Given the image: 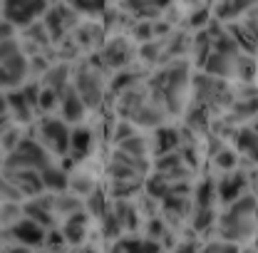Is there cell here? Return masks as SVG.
Listing matches in <instances>:
<instances>
[{
    "label": "cell",
    "instance_id": "obj_8",
    "mask_svg": "<svg viewBox=\"0 0 258 253\" xmlns=\"http://www.w3.org/2000/svg\"><path fill=\"white\" fill-rule=\"evenodd\" d=\"M50 5V0H3V20L13 23L18 30H25L45 18Z\"/></svg>",
    "mask_w": 258,
    "mask_h": 253
},
{
    "label": "cell",
    "instance_id": "obj_12",
    "mask_svg": "<svg viewBox=\"0 0 258 253\" xmlns=\"http://www.w3.org/2000/svg\"><path fill=\"white\" fill-rule=\"evenodd\" d=\"M92 223H95V219H92L87 211H80V214L64 219V221L60 223V231H62L67 246L75 248V246H82V243L92 241V236H90V233H92Z\"/></svg>",
    "mask_w": 258,
    "mask_h": 253
},
{
    "label": "cell",
    "instance_id": "obj_16",
    "mask_svg": "<svg viewBox=\"0 0 258 253\" xmlns=\"http://www.w3.org/2000/svg\"><path fill=\"white\" fill-rule=\"evenodd\" d=\"M174 5V0H119V8L134 20H159Z\"/></svg>",
    "mask_w": 258,
    "mask_h": 253
},
{
    "label": "cell",
    "instance_id": "obj_9",
    "mask_svg": "<svg viewBox=\"0 0 258 253\" xmlns=\"http://www.w3.org/2000/svg\"><path fill=\"white\" fill-rule=\"evenodd\" d=\"M42 23H45V28H47L55 47H57L62 40H67L72 32L77 30V25L82 23V15L77 10H72L67 3H52L50 10L45 13Z\"/></svg>",
    "mask_w": 258,
    "mask_h": 253
},
{
    "label": "cell",
    "instance_id": "obj_19",
    "mask_svg": "<svg viewBox=\"0 0 258 253\" xmlns=\"http://www.w3.org/2000/svg\"><path fill=\"white\" fill-rule=\"evenodd\" d=\"M231 144L241 154V159H246L248 164L258 166V132L256 129H251L248 124L238 126L236 134H233V139H231Z\"/></svg>",
    "mask_w": 258,
    "mask_h": 253
},
{
    "label": "cell",
    "instance_id": "obj_17",
    "mask_svg": "<svg viewBox=\"0 0 258 253\" xmlns=\"http://www.w3.org/2000/svg\"><path fill=\"white\" fill-rule=\"evenodd\" d=\"M3 179H10L18 189L25 194V199H35L40 194H45V184L40 171L32 169H3Z\"/></svg>",
    "mask_w": 258,
    "mask_h": 253
},
{
    "label": "cell",
    "instance_id": "obj_28",
    "mask_svg": "<svg viewBox=\"0 0 258 253\" xmlns=\"http://www.w3.org/2000/svg\"><path fill=\"white\" fill-rule=\"evenodd\" d=\"M35 253H70V251H52V248H37Z\"/></svg>",
    "mask_w": 258,
    "mask_h": 253
},
{
    "label": "cell",
    "instance_id": "obj_4",
    "mask_svg": "<svg viewBox=\"0 0 258 253\" xmlns=\"http://www.w3.org/2000/svg\"><path fill=\"white\" fill-rule=\"evenodd\" d=\"M104 72H117L124 70L129 65H134V60H139V45L129 37V35H109L104 40V45L99 47L92 57Z\"/></svg>",
    "mask_w": 258,
    "mask_h": 253
},
{
    "label": "cell",
    "instance_id": "obj_30",
    "mask_svg": "<svg viewBox=\"0 0 258 253\" xmlns=\"http://www.w3.org/2000/svg\"><path fill=\"white\" fill-rule=\"evenodd\" d=\"M256 223H258V204H256Z\"/></svg>",
    "mask_w": 258,
    "mask_h": 253
},
{
    "label": "cell",
    "instance_id": "obj_24",
    "mask_svg": "<svg viewBox=\"0 0 258 253\" xmlns=\"http://www.w3.org/2000/svg\"><path fill=\"white\" fill-rule=\"evenodd\" d=\"M82 18H102L107 10V0H62Z\"/></svg>",
    "mask_w": 258,
    "mask_h": 253
},
{
    "label": "cell",
    "instance_id": "obj_13",
    "mask_svg": "<svg viewBox=\"0 0 258 253\" xmlns=\"http://www.w3.org/2000/svg\"><path fill=\"white\" fill-rule=\"evenodd\" d=\"M25 216H30L32 221L42 223L47 231L57 228L60 221H57V214H55V196L52 194H40L35 199H28L25 201Z\"/></svg>",
    "mask_w": 258,
    "mask_h": 253
},
{
    "label": "cell",
    "instance_id": "obj_15",
    "mask_svg": "<svg viewBox=\"0 0 258 253\" xmlns=\"http://www.w3.org/2000/svg\"><path fill=\"white\" fill-rule=\"evenodd\" d=\"M149 139H152V154L157 159V157H164V154H171V152L181 149L184 132H181V126L164 124L159 129H154V132H149Z\"/></svg>",
    "mask_w": 258,
    "mask_h": 253
},
{
    "label": "cell",
    "instance_id": "obj_7",
    "mask_svg": "<svg viewBox=\"0 0 258 253\" xmlns=\"http://www.w3.org/2000/svg\"><path fill=\"white\" fill-rule=\"evenodd\" d=\"M216 233L224 241L246 246V243H251L256 238L258 233L256 216H241V214H233V211H226L224 209L219 214V221H216Z\"/></svg>",
    "mask_w": 258,
    "mask_h": 253
},
{
    "label": "cell",
    "instance_id": "obj_23",
    "mask_svg": "<svg viewBox=\"0 0 258 253\" xmlns=\"http://www.w3.org/2000/svg\"><path fill=\"white\" fill-rule=\"evenodd\" d=\"M142 129L134 124L132 119H127V117H117L114 119V124H112V129H109V142L114 144V147H119V144H124L127 139H132L134 134H139Z\"/></svg>",
    "mask_w": 258,
    "mask_h": 253
},
{
    "label": "cell",
    "instance_id": "obj_11",
    "mask_svg": "<svg viewBox=\"0 0 258 253\" xmlns=\"http://www.w3.org/2000/svg\"><path fill=\"white\" fill-rule=\"evenodd\" d=\"M216 176H219V206L221 209L251 191V174H246L243 169H236L231 174H216Z\"/></svg>",
    "mask_w": 258,
    "mask_h": 253
},
{
    "label": "cell",
    "instance_id": "obj_18",
    "mask_svg": "<svg viewBox=\"0 0 258 253\" xmlns=\"http://www.w3.org/2000/svg\"><path fill=\"white\" fill-rule=\"evenodd\" d=\"M95 147V129L90 124H77L72 126V137H70V157L80 161H87Z\"/></svg>",
    "mask_w": 258,
    "mask_h": 253
},
{
    "label": "cell",
    "instance_id": "obj_1",
    "mask_svg": "<svg viewBox=\"0 0 258 253\" xmlns=\"http://www.w3.org/2000/svg\"><path fill=\"white\" fill-rule=\"evenodd\" d=\"M191 102L204 107L211 117L214 114L224 117L236 102V85L201 70L191 77Z\"/></svg>",
    "mask_w": 258,
    "mask_h": 253
},
{
    "label": "cell",
    "instance_id": "obj_26",
    "mask_svg": "<svg viewBox=\"0 0 258 253\" xmlns=\"http://www.w3.org/2000/svg\"><path fill=\"white\" fill-rule=\"evenodd\" d=\"M3 253H35L32 248L28 246H23V243H15V241H5V246H3Z\"/></svg>",
    "mask_w": 258,
    "mask_h": 253
},
{
    "label": "cell",
    "instance_id": "obj_6",
    "mask_svg": "<svg viewBox=\"0 0 258 253\" xmlns=\"http://www.w3.org/2000/svg\"><path fill=\"white\" fill-rule=\"evenodd\" d=\"M57 159L37 142V137L28 134L10 154H5L3 169H32V171H42V169H47Z\"/></svg>",
    "mask_w": 258,
    "mask_h": 253
},
{
    "label": "cell",
    "instance_id": "obj_25",
    "mask_svg": "<svg viewBox=\"0 0 258 253\" xmlns=\"http://www.w3.org/2000/svg\"><path fill=\"white\" fill-rule=\"evenodd\" d=\"M204 243H199L196 238H176L171 253H201Z\"/></svg>",
    "mask_w": 258,
    "mask_h": 253
},
{
    "label": "cell",
    "instance_id": "obj_20",
    "mask_svg": "<svg viewBox=\"0 0 258 253\" xmlns=\"http://www.w3.org/2000/svg\"><path fill=\"white\" fill-rule=\"evenodd\" d=\"M70 174H72V171L64 166L60 159H57L55 164H50L47 169H42L40 176H42L45 191H47V194H62V191H70Z\"/></svg>",
    "mask_w": 258,
    "mask_h": 253
},
{
    "label": "cell",
    "instance_id": "obj_2",
    "mask_svg": "<svg viewBox=\"0 0 258 253\" xmlns=\"http://www.w3.org/2000/svg\"><path fill=\"white\" fill-rule=\"evenodd\" d=\"M32 80V62L20 37L0 42V82L5 90H18Z\"/></svg>",
    "mask_w": 258,
    "mask_h": 253
},
{
    "label": "cell",
    "instance_id": "obj_10",
    "mask_svg": "<svg viewBox=\"0 0 258 253\" xmlns=\"http://www.w3.org/2000/svg\"><path fill=\"white\" fill-rule=\"evenodd\" d=\"M47 233L50 231L42 223L32 221L30 216H23L15 226L5 228V241H15V243H23V246H28L32 251H37V248H45Z\"/></svg>",
    "mask_w": 258,
    "mask_h": 253
},
{
    "label": "cell",
    "instance_id": "obj_14",
    "mask_svg": "<svg viewBox=\"0 0 258 253\" xmlns=\"http://www.w3.org/2000/svg\"><path fill=\"white\" fill-rule=\"evenodd\" d=\"M87 114H92V112H90V107L85 104V99L77 95V90H75V87L64 90L62 97H60L57 117H62L70 126H77V124H87Z\"/></svg>",
    "mask_w": 258,
    "mask_h": 253
},
{
    "label": "cell",
    "instance_id": "obj_31",
    "mask_svg": "<svg viewBox=\"0 0 258 253\" xmlns=\"http://www.w3.org/2000/svg\"><path fill=\"white\" fill-rule=\"evenodd\" d=\"M117 3H119V0H117Z\"/></svg>",
    "mask_w": 258,
    "mask_h": 253
},
{
    "label": "cell",
    "instance_id": "obj_22",
    "mask_svg": "<svg viewBox=\"0 0 258 253\" xmlns=\"http://www.w3.org/2000/svg\"><path fill=\"white\" fill-rule=\"evenodd\" d=\"M52 196H55V214H57L60 223L80 211H85V199L77 196L75 191H62V194H52Z\"/></svg>",
    "mask_w": 258,
    "mask_h": 253
},
{
    "label": "cell",
    "instance_id": "obj_27",
    "mask_svg": "<svg viewBox=\"0 0 258 253\" xmlns=\"http://www.w3.org/2000/svg\"><path fill=\"white\" fill-rule=\"evenodd\" d=\"M179 3H184L186 8H201V5H206V0H179Z\"/></svg>",
    "mask_w": 258,
    "mask_h": 253
},
{
    "label": "cell",
    "instance_id": "obj_21",
    "mask_svg": "<svg viewBox=\"0 0 258 253\" xmlns=\"http://www.w3.org/2000/svg\"><path fill=\"white\" fill-rule=\"evenodd\" d=\"M211 166L216 174H231V171L241 169V154L233 149L231 142H226L216 152H211Z\"/></svg>",
    "mask_w": 258,
    "mask_h": 253
},
{
    "label": "cell",
    "instance_id": "obj_3",
    "mask_svg": "<svg viewBox=\"0 0 258 253\" xmlns=\"http://www.w3.org/2000/svg\"><path fill=\"white\" fill-rule=\"evenodd\" d=\"M72 87L85 99L90 112H97L104 104V97L109 95V75H104V70L95 60L77 62L72 70Z\"/></svg>",
    "mask_w": 258,
    "mask_h": 253
},
{
    "label": "cell",
    "instance_id": "obj_5",
    "mask_svg": "<svg viewBox=\"0 0 258 253\" xmlns=\"http://www.w3.org/2000/svg\"><path fill=\"white\" fill-rule=\"evenodd\" d=\"M35 137L37 142L52 154L55 159L70 157V137L72 126L57 114H45L35 122Z\"/></svg>",
    "mask_w": 258,
    "mask_h": 253
},
{
    "label": "cell",
    "instance_id": "obj_29",
    "mask_svg": "<svg viewBox=\"0 0 258 253\" xmlns=\"http://www.w3.org/2000/svg\"><path fill=\"white\" fill-rule=\"evenodd\" d=\"M243 253H258V251H253V248H243Z\"/></svg>",
    "mask_w": 258,
    "mask_h": 253
}]
</instances>
